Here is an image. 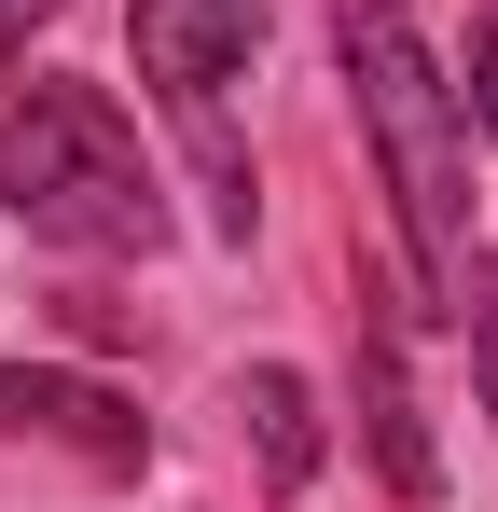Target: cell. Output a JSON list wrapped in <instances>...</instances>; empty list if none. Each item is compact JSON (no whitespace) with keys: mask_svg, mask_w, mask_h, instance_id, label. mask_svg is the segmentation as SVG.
I'll return each mask as SVG.
<instances>
[{"mask_svg":"<svg viewBox=\"0 0 498 512\" xmlns=\"http://www.w3.org/2000/svg\"><path fill=\"white\" fill-rule=\"evenodd\" d=\"M332 56H346L374 167H388V222H402L415 291H429V319H457V291H471V97L429 56L415 0H332Z\"/></svg>","mask_w":498,"mask_h":512,"instance_id":"cell-1","label":"cell"},{"mask_svg":"<svg viewBox=\"0 0 498 512\" xmlns=\"http://www.w3.org/2000/svg\"><path fill=\"white\" fill-rule=\"evenodd\" d=\"M0 222H28L42 250H83V263H153L166 180L97 84H14L0 97Z\"/></svg>","mask_w":498,"mask_h":512,"instance_id":"cell-2","label":"cell"},{"mask_svg":"<svg viewBox=\"0 0 498 512\" xmlns=\"http://www.w3.org/2000/svg\"><path fill=\"white\" fill-rule=\"evenodd\" d=\"M125 42H139V84L194 125V153L222 180V236H249V167L222 139V84L263 56V0H125Z\"/></svg>","mask_w":498,"mask_h":512,"instance_id":"cell-3","label":"cell"},{"mask_svg":"<svg viewBox=\"0 0 498 512\" xmlns=\"http://www.w3.org/2000/svg\"><path fill=\"white\" fill-rule=\"evenodd\" d=\"M0 429H42L70 443L83 471H153V416L97 374H42V360H0Z\"/></svg>","mask_w":498,"mask_h":512,"instance_id":"cell-4","label":"cell"},{"mask_svg":"<svg viewBox=\"0 0 498 512\" xmlns=\"http://www.w3.org/2000/svg\"><path fill=\"white\" fill-rule=\"evenodd\" d=\"M360 443L402 499H443V457H429V416H415V374H402V305L360 291Z\"/></svg>","mask_w":498,"mask_h":512,"instance_id":"cell-5","label":"cell"},{"mask_svg":"<svg viewBox=\"0 0 498 512\" xmlns=\"http://www.w3.org/2000/svg\"><path fill=\"white\" fill-rule=\"evenodd\" d=\"M236 416H249V457H263V499H305L319 485V388L291 374V360H249L236 374Z\"/></svg>","mask_w":498,"mask_h":512,"instance_id":"cell-6","label":"cell"},{"mask_svg":"<svg viewBox=\"0 0 498 512\" xmlns=\"http://www.w3.org/2000/svg\"><path fill=\"white\" fill-rule=\"evenodd\" d=\"M457 333H471V374H485V416H498V250H471V291H457Z\"/></svg>","mask_w":498,"mask_h":512,"instance_id":"cell-7","label":"cell"},{"mask_svg":"<svg viewBox=\"0 0 498 512\" xmlns=\"http://www.w3.org/2000/svg\"><path fill=\"white\" fill-rule=\"evenodd\" d=\"M457 97H471V139H498V0L471 14V56H457Z\"/></svg>","mask_w":498,"mask_h":512,"instance_id":"cell-8","label":"cell"},{"mask_svg":"<svg viewBox=\"0 0 498 512\" xmlns=\"http://www.w3.org/2000/svg\"><path fill=\"white\" fill-rule=\"evenodd\" d=\"M42 14H56V0H0V70L28 56V28H42Z\"/></svg>","mask_w":498,"mask_h":512,"instance_id":"cell-9","label":"cell"}]
</instances>
